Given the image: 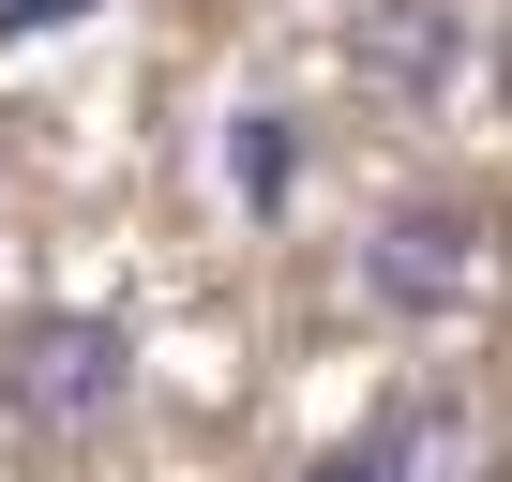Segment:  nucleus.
<instances>
[{"mask_svg":"<svg viewBox=\"0 0 512 482\" xmlns=\"http://www.w3.org/2000/svg\"><path fill=\"white\" fill-rule=\"evenodd\" d=\"M76 16H106V0H0V46H31V31H76Z\"/></svg>","mask_w":512,"mask_h":482,"instance_id":"nucleus-6","label":"nucleus"},{"mask_svg":"<svg viewBox=\"0 0 512 482\" xmlns=\"http://www.w3.org/2000/svg\"><path fill=\"white\" fill-rule=\"evenodd\" d=\"M467 467V422L452 407H392L377 437H347V452H317L302 482H452Z\"/></svg>","mask_w":512,"mask_h":482,"instance_id":"nucleus-3","label":"nucleus"},{"mask_svg":"<svg viewBox=\"0 0 512 482\" xmlns=\"http://www.w3.org/2000/svg\"><path fill=\"white\" fill-rule=\"evenodd\" d=\"M482 272H497V211H482V196H407V211L362 241L377 317H467Z\"/></svg>","mask_w":512,"mask_h":482,"instance_id":"nucleus-2","label":"nucleus"},{"mask_svg":"<svg viewBox=\"0 0 512 482\" xmlns=\"http://www.w3.org/2000/svg\"><path fill=\"white\" fill-rule=\"evenodd\" d=\"M136 392V332L106 302H31V317H0V422H31V437H91L121 422Z\"/></svg>","mask_w":512,"mask_h":482,"instance_id":"nucleus-1","label":"nucleus"},{"mask_svg":"<svg viewBox=\"0 0 512 482\" xmlns=\"http://www.w3.org/2000/svg\"><path fill=\"white\" fill-rule=\"evenodd\" d=\"M226 166H241V196H287V136L256 121V136H226Z\"/></svg>","mask_w":512,"mask_h":482,"instance_id":"nucleus-5","label":"nucleus"},{"mask_svg":"<svg viewBox=\"0 0 512 482\" xmlns=\"http://www.w3.org/2000/svg\"><path fill=\"white\" fill-rule=\"evenodd\" d=\"M347 76H377V91H437V76H452V0H377V16L347 31Z\"/></svg>","mask_w":512,"mask_h":482,"instance_id":"nucleus-4","label":"nucleus"}]
</instances>
